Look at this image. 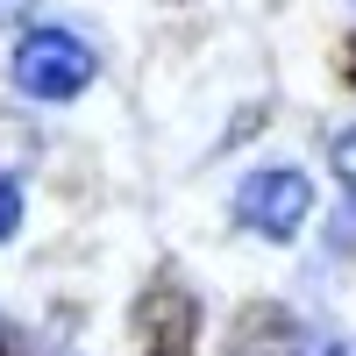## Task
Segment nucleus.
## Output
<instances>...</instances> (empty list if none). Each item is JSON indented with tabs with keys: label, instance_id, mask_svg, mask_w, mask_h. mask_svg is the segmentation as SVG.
Segmentation results:
<instances>
[{
	"label": "nucleus",
	"instance_id": "nucleus-1",
	"mask_svg": "<svg viewBox=\"0 0 356 356\" xmlns=\"http://www.w3.org/2000/svg\"><path fill=\"white\" fill-rule=\"evenodd\" d=\"M93 72H100V57L72 29H29L15 43V86L29 100H72L93 86Z\"/></svg>",
	"mask_w": 356,
	"mask_h": 356
},
{
	"label": "nucleus",
	"instance_id": "nucleus-2",
	"mask_svg": "<svg viewBox=\"0 0 356 356\" xmlns=\"http://www.w3.org/2000/svg\"><path fill=\"white\" fill-rule=\"evenodd\" d=\"M307 207H314V186H307L300 171L271 164V171H250L243 178V193H235V221H243L250 235H264V243H292L300 221H307Z\"/></svg>",
	"mask_w": 356,
	"mask_h": 356
},
{
	"label": "nucleus",
	"instance_id": "nucleus-3",
	"mask_svg": "<svg viewBox=\"0 0 356 356\" xmlns=\"http://www.w3.org/2000/svg\"><path fill=\"white\" fill-rule=\"evenodd\" d=\"M129 335H136V356H193V342H200V307H193V292L178 285V278L143 285Z\"/></svg>",
	"mask_w": 356,
	"mask_h": 356
},
{
	"label": "nucleus",
	"instance_id": "nucleus-4",
	"mask_svg": "<svg viewBox=\"0 0 356 356\" xmlns=\"http://www.w3.org/2000/svg\"><path fill=\"white\" fill-rule=\"evenodd\" d=\"M15 221H22V186H15V178H0V243L15 235Z\"/></svg>",
	"mask_w": 356,
	"mask_h": 356
},
{
	"label": "nucleus",
	"instance_id": "nucleus-5",
	"mask_svg": "<svg viewBox=\"0 0 356 356\" xmlns=\"http://www.w3.org/2000/svg\"><path fill=\"white\" fill-rule=\"evenodd\" d=\"M335 178L356 193V129H342V136H335Z\"/></svg>",
	"mask_w": 356,
	"mask_h": 356
},
{
	"label": "nucleus",
	"instance_id": "nucleus-6",
	"mask_svg": "<svg viewBox=\"0 0 356 356\" xmlns=\"http://www.w3.org/2000/svg\"><path fill=\"white\" fill-rule=\"evenodd\" d=\"M29 8H36V0H0V22H22Z\"/></svg>",
	"mask_w": 356,
	"mask_h": 356
},
{
	"label": "nucleus",
	"instance_id": "nucleus-7",
	"mask_svg": "<svg viewBox=\"0 0 356 356\" xmlns=\"http://www.w3.org/2000/svg\"><path fill=\"white\" fill-rule=\"evenodd\" d=\"M342 79L356 86V36H349V50H342Z\"/></svg>",
	"mask_w": 356,
	"mask_h": 356
},
{
	"label": "nucleus",
	"instance_id": "nucleus-8",
	"mask_svg": "<svg viewBox=\"0 0 356 356\" xmlns=\"http://www.w3.org/2000/svg\"><path fill=\"white\" fill-rule=\"evenodd\" d=\"M0 356H29V349H22V342H8V335H0Z\"/></svg>",
	"mask_w": 356,
	"mask_h": 356
}]
</instances>
